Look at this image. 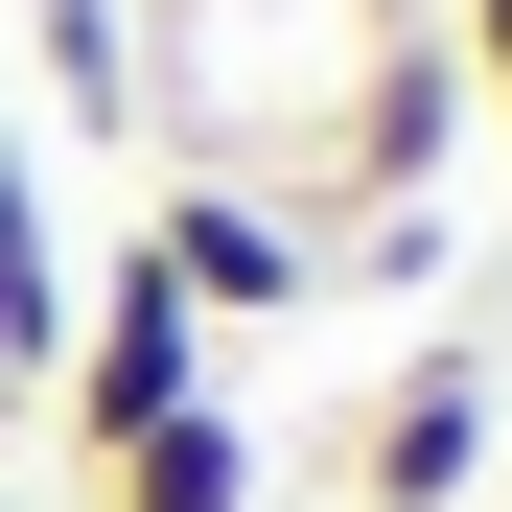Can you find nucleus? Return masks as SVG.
<instances>
[{"label":"nucleus","instance_id":"obj_1","mask_svg":"<svg viewBox=\"0 0 512 512\" xmlns=\"http://www.w3.org/2000/svg\"><path fill=\"white\" fill-rule=\"evenodd\" d=\"M187 396H233V326H210L187 280H163L140 233H117V256H94V303H70V373H47V443H70V466H117V443H163Z\"/></svg>","mask_w":512,"mask_h":512},{"label":"nucleus","instance_id":"obj_2","mask_svg":"<svg viewBox=\"0 0 512 512\" xmlns=\"http://www.w3.org/2000/svg\"><path fill=\"white\" fill-rule=\"evenodd\" d=\"M489 466H512V350H396L373 373V419H350V512H489Z\"/></svg>","mask_w":512,"mask_h":512},{"label":"nucleus","instance_id":"obj_3","mask_svg":"<svg viewBox=\"0 0 512 512\" xmlns=\"http://www.w3.org/2000/svg\"><path fill=\"white\" fill-rule=\"evenodd\" d=\"M140 256H163L210 326H303V303H326V233L256 210V187H210V163H163V187H140Z\"/></svg>","mask_w":512,"mask_h":512},{"label":"nucleus","instance_id":"obj_4","mask_svg":"<svg viewBox=\"0 0 512 512\" xmlns=\"http://www.w3.org/2000/svg\"><path fill=\"white\" fill-rule=\"evenodd\" d=\"M70 303H94V256L47 233V163H24V117H0V373H24V419L70 373Z\"/></svg>","mask_w":512,"mask_h":512},{"label":"nucleus","instance_id":"obj_5","mask_svg":"<svg viewBox=\"0 0 512 512\" xmlns=\"http://www.w3.org/2000/svg\"><path fill=\"white\" fill-rule=\"evenodd\" d=\"M24 94L94 163H140V0H24Z\"/></svg>","mask_w":512,"mask_h":512},{"label":"nucleus","instance_id":"obj_6","mask_svg":"<svg viewBox=\"0 0 512 512\" xmlns=\"http://www.w3.org/2000/svg\"><path fill=\"white\" fill-rule=\"evenodd\" d=\"M94 512H256V419H233V396H187L163 443H117V466H94Z\"/></svg>","mask_w":512,"mask_h":512},{"label":"nucleus","instance_id":"obj_7","mask_svg":"<svg viewBox=\"0 0 512 512\" xmlns=\"http://www.w3.org/2000/svg\"><path fill=\"white\" fill-rule=\"evenodd\" d=\"M326 280H373V303L466 280V187H419V210H350V233H326Z\"/></svg>","mask_w":512,"mask_h":512},{"label":"nucleus","instance_id":"obj_8","mask_svg":"<svg viewBox=\"0 0 512 512\" xmlns=\"http://www.w3.org/2000/svg\"><path fill=\"white\" fill-rule=\"evenodd\" d=\"M443 47H466V117L512 140V0H443Z\"/></svg>","mask_w":512,"mask_h":512},{"label":"nucleus","instance_id":"obj_9","mask_svg":"<svg viewBox=\"0 0 512 512\" xmlns=\"http://www.w3.org/2000/svg\"><path fill=\"white\" fill-rule=\"evenodd\" d=\"M489 512H512V466H489Z\"/></svg>","mask_w":512,"mask_h":512}]
</instances>
